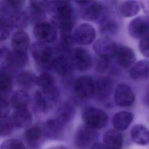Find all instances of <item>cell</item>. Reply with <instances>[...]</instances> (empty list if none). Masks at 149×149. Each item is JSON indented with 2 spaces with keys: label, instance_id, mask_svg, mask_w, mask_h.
<instances>
[{
  "label": "cell",
  "instance_id": "7",
  "mask_svg": "<svg viewBox=\"0 0 149 149\" xmlns=\"http://www.w3.org/2000/svg\"><path fill=\"white\" fill-rule=\"evenodd\" d=\"M35 38L42 43L54 42L57 38L56 30L54 24L47 22H39L33 28Z\"/></svg>",
  "mask_w": 149,
  "mask_h": 149
},
{
  "label": "cell",
  "instance_id": "10",
  "mask_svg": "<svg viewBox=\"0 0 149 149\" xmlns=\"http://www.w3.org/2000/svg\"><path fill=\"white\" fill-rule=\"evenodd\" d=\"M72 36L73 41L77 44L88 45L94 41L96 33L93 26L87 23H82L75 29Z\"/></svg>",
  "mask_w": 149,
  "mask_h": 149
},
{
  "label": "cell",
  "instance_id": "5",
  "mask_svg": "<svg viewBox=\"0 0 149 149\" xmlns=\"http://www.w3.org/2000/svg\"><path fill=\"white\" fill-rule=\"evenodd\" d=\"M127 31L129 35L136 40H141L149 36V16H138L129 23Z\"/></svg>",
  "mask_w": 149,
  "mask_h": 149
},
{
  "label": "cell",
  "instance_id": "8",
  "mask_svg": "<svg viewBox=\"0 0 149 149\" xmlns=\"http://www.w3.org/2000/svg\"><path fill=\"white\" fill-rule=\"evenodd\" d=\"M74 90L79 98L83 100L88 99L94 94L95 81L90 76H81L76 80Z\"/></svg>",
  "mask_w": 149,
  "mask_h": 149
},
{
  "label": "cell",
  "instance_id": "38",
  "mask_svg": "<svg viewBox=\"0 0 149 149\" xmlns=\"http://www.w3.org/2000/svg\"><path fill=\"white\" fill-rule=\"evenodd\" d=\"M109 66V59L100 57L95 60V69L98 72H104L106 71Z\"/></svg>",
  "mask_w": 149,
  "mask_h": 149
},
{
  "label": "cell",
  "instance_id": "24",
  "mask_svg": "<svg viewBox=\"0 0 149 149\" xmlns=\"http://www.w3.org/2000/svg\"><path fill=\"white\" fill-rule=\"evenodd\" d=\"M29 45V37L23 30H18L12 34L11 38V45L14 51L26 52Z\"/></svg>",
  "mask_w": 149,
  "mask_h": 149
},
{
  "label": "cell",
  "instance_id": "27",
  "mask_svg": "<svg viewBox=\"0 0 149 149\" xmlns=\"http://www.w3.org/2000/svg\"><path fill=\"white\" fill-rule=\"evenodd\" d=\"M37 77L30 71L20 72L16 77L18 86L23 89H30L36 84Z\"/></svg>",
  "mask_w": 149,
  "mask_h": 149
},
{
  "label": "cell",
  "instance_id": "41",
  "mask_svg": "<svg viewBox=\"0 0 149 149\" xmlns=\"http://www.w3.org/2000/svg\"><path fill=\"white\" fill-rule=\"evenodd\" d=\"M142 102L144 105V107L149 109V84H148L145 90L144 94L143 95Z\"/></svg>",
  "mask_w": 149,
  "mask_h": 149
},
{
  "label": "cell",
  "instance_id": "45",
  "mask_svg": "<svg viewBox=\"0 0 149 149\" xmlns=\"http://www.w3.org/2000/svg\"><path fill=\"white\" fill-rule=\"evenodd\" d=\"M148 120H149V119H148Z\"/></svg>",
  "mask_w": 149,
  "mask_h": 149
},
{
  "label": "cell",
  "instance_id": "31",
  "mask_svg": "<svg viewBox=\"0 0 149 149\" xmlns=\"http://www.w3.org/2000/svg\"><path fill=\"white\" fill-rule=\"evenodd\" d=\"M12 75L11 72L6 67H3L0 72V91L1 93H7L12 87Z\"/></svg>",
  "mask_w": 149,
  "mask_h": 149
},
{
  "label": "cell",
  "instance_id": "28",
  "mask_svg": "<svg viewBox=\"0 0 149 149\" xmlns=\"http://www.w3.org/2000/svg\"><path fill=\"white\" fill-rule=\"evenodd\" d=\"M118 29L117 22L112 18H105L100 24V30L104 37H108L115 35Z\"/></svg>",
  "mask_w": 149,
  "mask_h": 149
},
{
  "label": "cell",
  "instance_id": "9",
  "mask_svg": "<svg viewBox=\"0 0 149 149\" xmlns=\"http://www.w3.org/2000/svg\"><path fill=\"white\" fill-rule=\"evenodd\" d=\"M114 100L116 104L120 107H129L135 101V94L130 86L126 83H120L115 88Z\"/></svg>",
  "mask_w": 149,
  "mask_h": 149
},
{
  "label": "cell",
  "instance_id": "17",
  "mask_svg": "<svg viewBox=\"0 0 149 149\" xmlns=\"http://www.w3.org/2000/svg\"><path fill=\"white\" fill-rule=\"evenodd\" d=\"M23 137L26 144L33 148L39 147L45 139L42 127L37 125L27 127L23 133Z\"/></svg>",
  "mask_w": 149,
  "mask_h": 149
},
{
  "label": "cell",
  "instance_id": "44",
  "mask_svg": "<svg viewBox=\"0 0 149 149\" xmlns=\"http://www.w3.org/2000/svg\"><path fill=\"white\" fill-rule=\"evenodd\" d=\"M47 149H68L66 146H62V145H58V146H52Z\"/></svg>",
  "mask_w": 149,
  "mask_h": 149
},
{
  "label": "cell",
  "instance_id": "13",
  "mask_svg": "<svg viewBox=\"0 0 149 149\" xmlns=\"http://www.w3.org/2000/svg\"><path fill=\"white\" fill-rule=\"evenodd\" d=\"M73 69L83 71L89 68L91 65V58L89 52L81 48H75L70 52V59Z\"/></svg>",
  "mask_w": 149,
  "mask_h": 149
},
{
  "label": "cell",
  "instance_id": "37",
  "mask_svg": "<svg viewBox=\"0 0 149 149\" xmlns=\"http://www.w3.org/2000/svg\"><path fill=\"white\" fill-rule=\"evenodd\" d=\"M11 24L6 17H1V30L0 37L2 41L5 40L9 36L11 30Z\"/></svg>",
  "mask_w": 149,
  "mask_h": 149
},
{
  "label": "cell",
  "instance_id": "16",
  "mask_svg": "<svg viewBox=\"0 0 149 149\" xmlns=\"http://www.w3.org/2000/svg\"><path fill=\"white\" fill-rule=\"evenodd\" d=\"M45 139L57 140L63 137L64 125L61 124L56 119L47 120L42 127Z\"/></svg>",
  "mask_w": 149,
  "mask_h": 149
},
{
  "label": "cell",
  "instance_id": "21",
  "mask_svg": "<svg viewBox=\"0 0 149 149\" xmlns=\"http://www.w3.org/2000/svg\"><path fill=\"white\" fill-rule=\"evenodd\" d=\"M112 81L106 77H100L95 82L94 95L100 100H105L111 95L112 90Z\"/></svg>",
  "mask_w": 149,
  "mask_h": 149
},
{
  "label": "cell",
  "instance_id": "42",
  "mask_svg": "<svg viewBox=\"0 0 149 149\" xmlns=\"http://www.w3.org/2000/svg\"><path fill=\"white\" fill-rule=\"evenodd\" d=\"M141 8L143 9L146 15L149 16V1H140Z\"/></svg>",
  "mask_w": 149,
  "mask_h": 149
},
{
  "label": "cell",
  "instance_id": "32",
  "mask_svg": "<svg viewBox=\"0 0 149 149\" xmlns=\"http://www.w3.org/2000/svg\"><path fill=\"white\" fill-rule=\"evenodd\" d=\"M74 109L73 106L69 104H65L59 110L56 119L63 125L68 123L73 118Z\"/></svg>",
  "mask_w": 149,
  "mask_h": 149
},
{
  "label": "cell",
  "instance_id": "36",
  "mask_svg": "<svg viewBox=\"0 0 149 149\" xmlns=\"http://www.w3.org/2000/svg\"><path fill=\"white\" fill-rule=\"evenodd\" d=\"M1 149H26V147L20 140L9 139L2 142L1 145Z\"/></svg>",
  "mask_w": 149,
  "mask_h": 149
},
{
  "label": "cell",
  "instance_id": "33",
  "mask_svg": "<svg viewBox=\"0 0 149 149\" xmlns=\"http://www.w3.org/2000/svg\"><path fill=\"white\" fill-rule=\"evenodd\" d=\"M30 4L31 15L35 19L42 16L49 6L48 2L45 1H31Z\"/></svg>",
  "mask_w": 149,
  "mask_h": 149
},
{
  "label": "cell",
  "instance_id": "11",
  "mask_svg": "<svg viewBox=\"0 0 149 149\" xmlns=\"http://www.w3.org/2000/svg\"><path fill=\"white\" fill-rule=\"evenodd\" d=\"M1 62L5 63L9 67L13 69L20 68L27 62L26 52L16 51H10L6 48H1Z\"/></svg>",
  "mask_w": 149,
  "mask_h": 149
},
{
  "label": "cell",
  "instance_id": "6",
  "mask_svg": "<svg viewBox=\"0 0 149 149\" xmlns=\"http://www.w3.org/2000/svg\"><path fill=\"white\" fill-rule=\"evenodd\" d=\"M31 54L37 64L40 67L45 68L52 66L54 59L52 58V51L45 43L35 42L31 48Z\"/></svg>",
  "mask_w": 149,
  "mask_h": 149
},
{
  "label": "cell",
  "instance_id": "14",
  "mask_svg": "<svg viewBox=\"0 0 149 149\" xmlns=\"http://www.w3.org/2000/svg\"><path fill=\"white\" fill-rule=\"evenodd\" d=\"M118 45L107 37L98 39L93 45V49L97 55L110 59L114 58Z\"/></svg>",
  "mask_w": 149,
  "mask_h": 149
},
{
  "label": "cell",
  "instance_id": "3",
  "mask_svg": "<svg viewBox=\"0 0 149 149\" xmlns=\"http://www.w3.org/2000/svg\"><path fill=\"white\" fill-rule=\"evenodd\" d=\"M81 116L84 124L95 130L104 128L108 124V115L104 111L95 107L86 108Z\"/></svg>",
  "mask_w": 149,
  "mask_h": 149
},
{
  "label": "cell",
  "instance_id": "22",
  "mask_svg": "<svg viewBox=\"0 0 149 149\" xmlns=\"http://www.w3.org/2000/svg\"><path fill=\"white\" fill-rule=\"evenodd\" d=\"M10 118L14 126L19 128L30 127L33 120L31 112L26 108L16 109Z\"/></svg>",
  "mask_w": 149,
  "mask_h": 149
},
{
  "label": "cell",
  "instance_id": "35",
  "mask_svg": "<svg viewBox=\"0 0 149 149\" xmlns=\"http://www.w3.org/2000/svg\"><path fill=\"white\" fill-rule=\"evenodd\" d=\"M14 125L10 118H1L0 121V135L1 137L8 136L13 130Z\"/></svg>",
  "mask_w": 149,
  "mask_h": 149
},
{
  "label": "cell",
  "instance_id": "15",
  "mask_svg": "<svg viewBox=\"0 0 149 149\" xmlns=\"http://www.w3.org/2000/svg\"><path fill=\"white\" fill-rule=\"evenodd\" d=\"M80 6V13L82 18L88 21L97 20L102 10L101 4L94 1H79L77 2Z\"/></svg>",
  "mask_w": 149,
  "mask_h": 149
},
{
  "label": "cell",
  "instance_id": "34",
  "mask_svg": "<svg viewBox=\"0 0 149 149\" xmlns=\"http://www.w3.org/2000/svg\"><path fill=\"white\" fill-rule=\"evenodd\" d=\"M36 84L40 89L50 88L55 87L54 79L49 73L43 72L37 77Z\"/></svg>",
  "mask_w": 149,
  "mask_h": 149
},
{
  "label": "cell",
  "instance_id": "1",
  "mask_svg": "<svg viewBox=\"0 0 149 149\" xmlns=\"http://www.w3.org/2000/svg\"><path fill=\"white\" fill-rule=\"evenodd\" d=\"M54 22L60 29L62 34L70 33L74 23V13L69 1L54 2Z\"/></svg>",
  "mask_w": 149,
  "mask_h": 149
},
{
  "label": "cell",
  "instance_id": "30",
  "mask_svg": "<svg viewBox=\"0 0 149 149\" xmlns=\"http://www.w3.org/2000/svg\"><path fill=\"white\" fill-rule=\"evenodd\" d=\"M10 101L12 107L16 109L26 108L29 101V96L24 90H17L12 95Z\"/></svg>",
  "mask_w": 149,
  "mask_h": 149
},
{
  "label": "cell",
  "instance_id": "18",
  "mask_svg": "<svg viewBox=\"0 0 149 149\" xmlns=\"http://www.w3.org/2000/svg\"><path fill=\"white\" fill-rule=\"evenodd\" d=\"M130 78L136 81L149 80V59H141L136 62L129 71Z\"/></svg>",
  "mask_w": 149,
  "mask_h": 149
},
{
  "label": "cell",
  "instance_id": "29",
  "mask_svg": "<svg viewBox=\"0 0 149 149\" xmlns=\"http://www.w3.org/2000/svg\"><path fill=\"white\" fill-rule=\"evenodd\" d=\"M8 19L12 26L18 29L19 30L24 29L28 23V17L26 13L20 10L12 12Z\"/></svg>",
  "mask_w": 149,
  "mask_h": 149
},
{
  "label": "cell",
  "instance_id": "4",
  "mask_svg": "<svg viewBox=\"0 0 149 149\" xmlns=\"http://www.w3.org/2000/svg\"><path fill=\"white\" fill-rule=\"evenodd\" d=\"M97 132L95 129L84 125L77 128L74 136V144L78 149H90L95 143Z\"/></svg>",
  "mask_w": 149,
  "mask_h": 149
},
{
  "label": "cell",
  "instance_id": "26",
  "mask_svg": "<svg viewBox=\"0 0 149 149\" xmlns=\"http://www.w3.org/2000/svg\"><path fill=\"white\" fill-rule=\"evenodd\" d=\"M52 67L59 74L66 77L72 74L73 69L70 60L63 56L55 58L52 62Z\"/></svg>",
  "mask_w": 149,
  "mask_h": 149
},
{
  "label": "cell",
  "instance_id": "23",
  "mask_svg": "<svg viewBox=\"0 0 149 149\" xmlns=\"http://www.w3.org/2000/svg\"><path fill=\"white\" fill-rule=\"evenodd\" d=\"M123 141L122 133L115 129L107 130L103 136V144L108 149H122Z\"/></svg>",
  "mask_w": 149,
  "mask_h": 149
},
{
  "label": "cell",
  "instance_id": "12",
  "mask_svg": "<svg viewBox=\"0 0 149 149\" xmlns=\"http://www.w3.org/2000/svg\"><path fill=\"white\" fill-rule=\"evenodd\" d=\"M118 65L123 69H130L136 62L134 50L129 47L118 45L113 58Z\"/></svg>",
  "mask_w": 149,
  "mask_h": 149
},
{
  "label": "cell",
  "instance_id": "2",
  "mask_svg": "<svg viewBox=\"0 0 149 149\" xmlns=\"http://www.w3.org/2000/svg\"><path fill=\"white\" fill-rule=\"evenodd\" d=\"M59 97L58 90L56 87L47 89L39 88L34 95L37 107L41 112H48L57 104Z\"/></svg>",
  "mask_w": 149,
  "mask_h": 149
},
{
  "label": "cell",
  "instance_id": "25",
  "mask_svg": "<svg viewBox=\"0 0 149 149\" xmlns=\"http://www.w3.org/2000/svg\"><path fill=\"white\" fill-rule=\"evenodd\" d=\"M141 9L140 1L129 0L122 1L119 5L120 15L124 17H131L137 15Z\"/></svg>",
  "mask_w": 149,
  "mask_h": 149
},
{
  "label": "cell",
  "instance_id": "43",
  "mask_svg": "<svg viewBox=\"0 0 149 149\" xmlns=\"http://www.w3.org/2000/svg\"><path fill=\"white\" fill-rule=\"evenodd\" d=\"M90 149H108V148L103 144L100 142H95Z\"/></svg>",
  "mask_w": 149,
  "mask_h": 149
},
{
  "label": "cell",
  "instance_id": "20",
  "mask_svg": "<svg viewBox=\"0 0 149 149\" xmlns=\"http://www.w3.org/2000/svg\"><path fill=\"white\" fill-rule=\"evenodd\" d=\"M134 115L127 111H121L116 113L112 118V125L114 129L120 131L126 130L133 121Z\"/></svg>",
  "mask_w": 149,
  "mask_h": 149
},
{
  "label": "cell",
  "instance_id": "39",
  "mask_svg": "<svg viewBox=\"0 0 149 149\" xmlns=\"http://www.w3.org/2000/svg\"><path fill=\"white\" fill-rule=\"evenodd\" d=\"M139 49L144 57L149 59V36L139 40Z\"/></svg>",
  "mask_w": 149,
  "mask_h": 149
},
{
  "label": "cell",
  "instance_id": "19",
  "mask_svg": "<svg viewBox=\"0 0 149 149\" xmlns=\"http://www.w3.org/2000/svg\"><path fill=\"white\" fill-rule=\"evenodd\" d=\"M130 136L132 141L137 145L149 144V129L143 124L134 125L130 130Z\"/></svg>",
  "mask_w": 149,
  "mask_h": 149
},
{
  "label": "cell",
  "instance_id": "40",
  "mask_svg": "<svg viewBox=\"0 0 149 149\" xmlns=\"http://www.w3.org/2000/svg\"><path fill=\"white\" fill-rule=\"evenodd\" d=\"M9 104L6 98L1 96L0 100V116L1 118L8 117L9 112Z\"/></svg>",
  "mask_w": 149,
  "mask_h": 149
}]
</instances>
